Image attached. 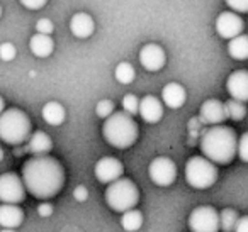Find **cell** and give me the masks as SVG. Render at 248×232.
Returning a JSON list of instances; mask_svg holds the SVG:
<instances>
[{
    "label": "cell",
    "mask_w": 248,
    "mask_h": 232,
    "mask_svg": "<svg viewBox=\"0 0 248 232\" xmlns=\"http://www.w3.org/2000/svg\"><path fill=\"white\" fill-rule=\"evenodd\" d=\"M66 110L60 102H48L43 107V119L49 126H62L65 122Z\"/></svg>",
    "instance_id": "21"
},
{
    "label": "cell",
    "mask_w": 248,
    "mask_h": 232,
    "mask_svg": "<svg viewBox=\"0 0 248 232\" xmlns=\"http://www.w3.org/2000/svg\"><path fill=\"white\" fill-rule=\"evenodd\" d=\"M228 53L233 59H238V61H243V59H248V36L241 34L238 38L231 39L228 43Z\"/></svg>",
    "instance_id": "22"
},
{
    "label": "cell",
    "mask_w": 248,
    "mask_h": 232,
    "mask_svg": "<svg viewBox=\"0 0 248 232\" xmlns=\"http://www.w3.org/2000/svg\"><path fill=\"white\" fill-rule=\"evenodd\" d=\"M22 222H24V212L17 205H9V203L0 205V225L2 227L16 231V227H19Z\"/></svg>",
    "instance_id": "18"
},
{
    "label": "cell",
    "mask_w": 248,
    "mask_h": 232,
    "mask_svg": "<svg viewBox=\"0 0 248 232\" xmlns=\"http://www.w3.org/2000/svg\"><path fill=\"white\" fill-rule=\"evenodd\" d=\"M199 117L204 124H209V126H223V122L228 119L226 117V109H224V103H221L216 99H209L201 105Z\"/></svg>",
    "instance_id": "14"
},
{
    "label": "cell",
    "mask_w": 248,
    "mask_h": 232,
    "mask_svg": "<svg viewBox=\"0 0 248 232\" xmlns=\"http://www.w3.org/2000/svg\"><path fill=\"white\" fill-rule=\"evenodd\" d=\"M0 15H2V5H0Z\"/></svg>",
    "instance_id": "40"
},
{
    "label": "cell",
    "mask_w": 248,
    "mask_h": 232,
    "mask_svg": "<svg viewBox=\"0 0 248 232\" xmlns=\"http://www.w3.org/2000/svg\"><path fill=\"white\" fill-rule=\"evenodd\" d=\"M226 90L231 95V100L247 103L248 102V72L236 70L226 80Z\"/></svg>",
    "instance_id": "12"
},
{
    "label": "cell",
    "mask_w": 248,
    "mask_h": 232,
    "mask_svg": "<svg viewBox=\"0 0 248 232\" xmlns=\"http://www.w3.org/2000/svg\"><path fill=\"white\" fill-rule=\"evenodd\" d=\"M121 225L126 232H136L138 229H141L143 225V214L136 208L129 212H124L121 217Z\"/></svg>",
    "instance_id": "23"
},
{
    "label": "cell",
    "mask_w": 248,
    "mask_h": 232,
    "mask_svg": "<svg viewBox=\"0 0 248 232\" xmlns=\"http://www.w3.org/2000/svg\"><path fill=\"white\" fill-rule=\"evenodd\" d=\"M4 112H5V102H4V99L0 97V116H2Z\"/></svg>",
    "instance_id": "37"
},
{
    "label": "cell",
    "mask_w": 248,
    "mask_h": 232,
    "mask_svg": "<svg viewBox=\"0 0 248 232\" xmlns=\"http://www.w3.org/2000/svg\"><path fill=\"white\" fill-rule=\"evenodd\" d=\"M0 232H16V231H12V229H2Z\"/></svg>",
    "instance_id": "39"
},
{
    "label": "cell",
    "mask_w": 248,
    "mask_h": 232,
    "mask_svg": "<svg viewBox=\"0 0 248 232\" xmlns=\"http://www.w3.org/2000/svg\"><path fill=\"white\" fill-rule=\"evenodd\" d=\"M114 76H116L117 82L123 83V85H129V83H133V80H135V68H133V65H129L128 61H123L116 66Z\"/></svg>",
    "instance_id": "25"
},
{
    "label": "cell",
    "mask_w": 248,
    "mask_h": 232,
    "mask_svg": "<svg viewBox=\"0 0 248 232\" xmlns=\"http://www.w3.org/2000/svg\"><path fill=\"white\" fill-rule=\"evenodd\" d=\"M162 99L167 107L170 109H180L187 100V92L180 83H167L162 90Z\"/></svg>",
    "instance_id": "17"
},
{
    "label": "cell",
    "mask_w": 248,
    "mask_h": 232,
    "mask_svg": "<svg viewBox=\"0 0 248 232\" xmlns=\"http://www.w3.org/2000/svg\"><path fill=\"white\" fill-rule=\"evenodd\" d=\"M138 112L145 122L156 124V122H160V119L163 117V105L156 97L146 95L140 100V110Z\"/></svg>",
    "instance_id": "15"
},
{
    "label": "cell",
    "mask_w": 248,
    "mask_h": 232,
    "mask_svg": "<svg viewBox=\"0 0 248 232\" xmlns=\"http://www.w3.org/2000/svg\"><path fill=\"white\" fill-rule=\"evenodd\" d=\"M38 214L41 215V217H49V215L53 214V205L51 203H41L38 207Z\"/></svg>",
    "instance_id": "36"
},
{
    "label": "cell",
    "mask_w": 248,
    "mask_h": 232,
    "mask_svg": "<svg viewBox=\"0 0 248 232\" xmlns=\"http://www.w3.org/2000/svg\"><path fill=\"white\" fill-rule=\"evenodd\" d=\"M95 178L104 185H110L114 181H117L119 178H123L124 166L119 160L112 156H106L102 160L97 161L95 164Z\"/></svg>",
    "instance_id": "11"
},
{
    "label": "cell",
    "mask_w": 248,
    "mask_h": 232,
    "mask_svg": "<svg viewBox=\"0 0 248 232\" xmlns=\"http://www.w3.org/2000/svg\"><path fill=\"white\" fill-rule=\"evenodd\" d=\"M31 137V120L21 109H7L0 116V139L11 146H21Z\"/></svg>",
    "instance_id": "4"
},
{
    "label": "cell",
    "mask_w": 248,
    "mask_h": 232,
    "mask_svg": "<svg viewBox=\"0 0 248 232\" xmlns=\"http://www.w3.org/2000/svg\"><path fill=\"white\" fill-rule=\"evenodd\" d=\"M140 190L129 178H119L110 183L106 190V203L114 212H129L138 205Z\"/></svg>",
    "instance_id": "5"
},
{
    "label": "cell",
    "mask_w": 248,
    "mask_h": 232,
    "mask_svg": "<svg viewBox=\"0 0 248 232\" xmlns=\"http://www.w3.org/2000/svg\"><path fill=\"white\" fill-rule=\"evenodd\" d=\"M224 109H226V117L233 120H243L247 116V105L236 100H230L228 103H224Z\"/></svg>",
    "instance_id": "26"
},
{
    "label": "cell",
    "mask_w": 248,
    "mask_h": 232,
    "mask_svg": "<svg viewBox=\"0 0 248 232\" xmlns=\"http://www.w3.org/2000/svg\"><path fill=\"white\" fill-rule=\"evenodd\" d=\"M148 174L150 180L158 187H170L177 178V166L170 158L160 156L150 163Z\"/></svg>",
    "instance_id": "9"
},
{
    "label": "cell",
    "mask_w": 248,
    "mask_h": 232,
    "mask_svg": "<svg viewBox=\"0 0 248 232\" xmlns=\"http://www.w3.org/2000/svg\"><path fill=\"white\" fill-rule=\"evenodd\" d=\"M243 29H245L243 19H241L238 14H234V12L224 11V12H221V14L217 15L216 31H217V34H219L221 38L230 39V41H231V39L241 36Z\"/></svg>",
    "instance_id": "10"
},
{
    "label": "cell",
    "mask_w": 248,
    "mask_h": 232,
    "mask_svg": "<svg viewBox=\"0 0 248 232\" xmlns=\"http://www.w3.org/2000/svg\"><path fill=\"white\" fill-rule=\"evenodd\" d=\"M236 132L228 126H214L201 137V151L214 164H230L236 156Z\"/></svg>",
    "instance_id": "2"
},
{
    "label": "cell",
    "mask_w": 248,
    "mask_h": 232,
    "mask_svg": "<svg viewBox=\"0 0 248 232\" xmlns=\"http://www.w3.org/2000/svg\"><path fill=\"white\" fill-rule=\"evenodd\" d=\"M236 154L241 161L248 163V132L241 134L240 139H238V147H236Z\"/></svg>",
    "instance_id": "29"
},
{
    "label": "cell",
    "mask_w": 248,
    "mask_h": 232,
    "mask_svg": "<svg viewBox=\"0 0 248 232\" xmlns=\"http://www.w3.org/2000/svg\"><path fill=\"white\" fill-rule=\"evenodd\" d=\"M29 48H31L32 55L38 58H48L51 56L53 49H55V43L49 36H43L36 32L31 39H29Z\"/></svg>",
    "instance_id": "20"
},
{
    "label": "cell",
    "mask_w": 248,
    "mask_h": 232,
    "mask_svg": "<svg viewBox=\"0 0 248 232\" xmlns=\"http://www.w3.org/2000/svg\"><path fill=\"white\" fill-rule=\"evenodd\" d=\"M189 229L192 232H219V212L211 205L196 207L189 215Z\"/></svg>",
    "instance_id": "7"
},
{
    "label": "cell",
    "mask_w": 248,
    "mask_h": 232,
    "mask_svg": "<svg viewBox=\"0 0 248 232\" xmlns=\"http://www.w3.org/2000/svg\"><path fill=\"white\" fill-rule=\"evenodd\" d=\"M73 198H75L77 202H85L87 198H89V190H87V187L78 185V187L73 190Z\"/></svg>",
    "instance_id": "33"
},
{
    "label": "cell",
    "mask_w": 248,
    "mask_h": 232,
    "mask_svg": "<svg viewBox=\"0 0 248 232\" xmlns=\"http://www.w3.org/2000/svg\"><path fill=\"white\" fill-rule=\"evenodd\" d=\"M95 24H93V19L90 17L87 12H78L72 17L70 21V31L75 38L78 39H87L92 36Z\"/></svg>",
    "instance_id": "16"
},
{
    "label": "cell",
    "mask_w": 248,
    "mask_h": 232,
    "mask_svg": "<svg viewBox=\"0 0 248 232\" xmlns=\"http://www.w3.org/2000/svg\"><path fill=\"white\" fill-rule=\"evenodd\" d=\"M16 58V46L12 43H2L0 44V59L2 61H12Z\"/></svg>",
    "instance_id": "30"
},
{
    "label": "cell",
    "mask_w": 248,
    "mask_h": 232,
    "mask_svg": "<svg viewBox=\"0 0 248 232\" xmlns=\"http://www.w3.org/2000/svg\"><path fill=\"white\" fill-rule=\"evenodd\" d=\"M53 149V141L43 130L38 132H32L29 137V144H28V151L32 156H48V153Z\"/></svg>",
    "instance_id": "19"
},
{
    "label": "cell",
    "mask_w": 248,
    "mask_h": 232,
    "mask_svg": "<svg viewBox=\"0 0 248 232\" xmlns=\"http://www.w3.org/2000/svg\"><path fill=\"white\" fill-rule=\"evenodd\" d=\"M123 112L129 114V116H136L140 110V102H138V97L133 95V93H129V95H124L123 97Z\"/></svg>",
    "instance_id": "27"
},
{
    "label": "cell",
    "mask_w": 248,
    "mask_h": 232,
    "mask_svg": "<svg viewBox=\"0 0 248 232\" xmlns=\"http://www.w3.org/2000/svg\"><path fill=\"white\" fill-rule=\"evenodd\" d=\"M234 232H248V215L240 217L236 227H234Z\"/></svg>",
    "instance_id": "35"
},
{
    "label": "cell",
    "mask_w": 248,
    "mask_h": 232,
    "mask_svg": "<svg viewBox=\"0 0 248 232\" xmlns=\"http://www.w3.org/2000/svg\"><path fill=\"white\" fill-rule=\"evenodd\" d=\"M102 134L110 146L117 149H126L136 143L140 127L129 114L121 110V112H114L109 119L104 120Z\"/></svg>",
    "instance_id": "3"
},
{
    "label": "cell",
    "mask_w": 248,
    "mask_h": 232,
    "mask_svg": "<svg viewBox=\"0 0 248 232\" xmlns=\"http://www.w3.org/2000/svg\"><path fill=\"white\" fill-rule=\"evenodd\" d=\"M140 63L148 72H160L167 63V55L162 46L158 44H146L140 51Z\"/></svg>",
    "instance_id": "13"
},
{
    "label": "cell",
    "mask_w": 248,
    "mask_h": 232,
    "mask_svg": "<svg viewBox=\"0 0 248 232\" xmlns=\"http://www.w3.org/2000/svg\"><path fill=\"white\" fill-rule=\"evenodd\" d=\"M186 180L192 188L206 190L217 180V168L204 156H192L186 163Z\"/></svg>",
    "instance_id": "6"
},
{
    "label": "cell",
    "mask_w": 248,
    "mask_h": 232,
    "mask_svg": "<svg viewBox=\"0 0 248 232\" xmlns=\"http://www.w3.org/2000/svg\"><path fill=\"white\" fill-rule=\"evenodd\" d=\"M36 31H38V34L51 36V32L55 31V26L49 19H39L38 24H36Z\"/></svg>",
    "instance_id": "32"
},
{
    "label": "cell",
    "mask_w": 248,
    "mask_h": 232,
    "mask_svg": "<svg viewBox=\"0 0 248 232\" xmlns=\"http://www.w3.org/2000/svg\"><path fill=\"white\" fill-rule=\"evenodd\" d=\"M22 183L26 191L39 200H48L60 193L65 183V171L51 156H34L22 166Z\"/></svg>",
    "instance_id": "1"
},
{
    "label": "cell",
    "mask_w": 248,
    "mask_h": 232,
    "mask_svg": "<svg viewBox=\"0 0 248 232\" xmlns=\"http://www.w3.org/2000/svg\"><path fill=\"white\" fill-rule=\"evenodd\" d=\"M22 5L28 9H41L46 5L45 0H22Z\"/></svg>",
    "instance_id": "34"
},
{
    "label": "cell",
    "mask_w": 248,
    "mask_h": 232,
    "mask_svg": "<svg viewBox=\"0 0 248 232\" xmlns=\"http://www.w3.org/2000/svg\"><path fill=\"white\" fill-rule=\"evenodd\" d=\"M4 160V149H2V147H0V161Z\"/></svg>",
    "instance_id": "38"
},
{
    "label": "cell",
    "mask_w": 248,
    "mask_h": 232,
    "mask_svg": "<svg viewBox=\"0 0 248 232\" xmlns=\"http://www.w3.org/2000/svg\"><path fill=\"white\" fill-rule=\"evenodd\" d=\"M226 4L234 14H248V0H228Z\"/></svg>",
    "instance_id": "31"
},
{
    "label": "cell",
    "mask_w": 248,
    "mask_h": 232,
    "mask_svg": "<svg viewBox=\"0 0 248 232\" xmlns=\"http://www.w3.org/2000/svg\"><path fill=\"white\" fill-rule=\"evenodd\" d=\"M114 107L116 105H114L112 100H100L95 107V114L99 117H102V119H109L114 114Z\"/></svg>",
    "instance_id": "28"
},
{
    "label": "cell",
    "mask_w": 248,
    "mask_h": 232,
    "mask_svg": "<svg viewBox=\"0 0 248 232\" xmlns=\"http://www.w3.org/2000/svg\"><path fill=\"white\" fill-rule=\"evenodd\" d=\"M26 198V187L22 178L16 173L0 174V202L9 205H17Z\"/></svg>",
    "instance_id": "8"
},
{
    "label": "cell",
    "mask_w": 248,
    "mask_h": 232,
    "mask_svg": "<svg viewBox=\"0 0 248 232\" xmlns=\"http://www.w3.org/2000/svg\"><path fill=\"white\" fill-rule=\"evenodd\" d=\"M238 220H240V217H238V212L234 208H224L219 212V229L223 232H234Z\"/></svg>",
    "instance_id": "24"
}]
</instances>
